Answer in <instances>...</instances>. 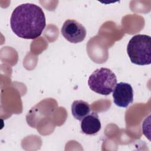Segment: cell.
Here are the masks:
<instances>
[{"label": "cell", "mask_w": 151, "mask_h": 151, "mask_svg": "<svg viewBox=\"0 0 151 151\" xmlns=\"http://www.w3.org/2000/svg\"><path fill=\"white\" fill-rule=\"evenodd\" d=\"M10 25L18 37L27 40L36 39L45 27V14L41 8L35 4H22L12 11Z\"/></svg>", "instance_id": "obj_1"}, {"label": "cell", "mask_w": 151, "mask_h": 151, "mask_svg": "<svg viewBox=\"0 0 151 151\" xmlns=\"http://www.w3.org/2000/svg\"><path fill=\"white\" fill-rule=\"evenodd\" d=\"M127 52L132 63L149 65L151 63V38L149 35L137 34L130 40Z\"/></svg>", "instance_id": "obj_2"}, {"label": "cell", "mask_w": 151, "mask_h": 151, "mask_svg": "<svg viewBox=\"0 0 151 151\" xmlns=\"http://www.w3.org/2000/svg\"><path fill=\"white\" fill-rule=\"evenodd\" d=\"M117 84L115 74L109 68L101 67L96 69L90 76L88 84L94 92L101 95H109Z\"/></svg>", "instance_id": "obj_3"}, {"label": "cell", "mask_w": 151, "mask_h": 151, "mask_svg": "<svg viewBox=\"0 0 151 151\" xmlns=\"http://www.w3.org/2000/svg\"><path fill=\"white\" fill-rule=\"evenodd\" d=\"M63 36L71 43L82 42L86 36V29L77 21L74 19L66 20L61 29Z\"/></svg>", "instance_id": "obj_4"}, {"label": "cell", "mask_w": 151, "mask_h": 151, "mask_svg": "<svg viewBox=\"0 0 151 151\" xmlns=\"http://www.w3.org/2000/svg\"><path fill=\"white\" fill-rule=\"evenodd\" d=\"M114 103L120 107H127L133 101V90L131 85L124 82L116 84L113 93Z\"/></svg>", "instance_id": "obj_5"}, {"label": "cell", "mask_w": 151, "mask_h": 151, "mask_svg": "<svg viewBox=\"0 0 151 151\" xmlns=\"http://www.w3.org/2000/svg\"><path fill=\"white\" fill-rule=\"evenodd\" d=\"M101 123L97 113L92 112L81 120V129L83 133L94 135L101 129Z\"/></svg>", "instance_id": "obj_6"}, {"label": "cell", "mask_w": 151, "mask_h": 151, "mask_svg": "<svg viewBox=\"0 0 151 151\" xmlns=\"http://www.w3.org/2000/svg\"><path fill=\"white\" fill-rule=\"evenodd\" d=\"M90 111L89 104L81 100L74 101L71 105V113L73 117L80 121L90 114Z\"/></svg>", "instance_id": "obj_7"}]
</instances>
